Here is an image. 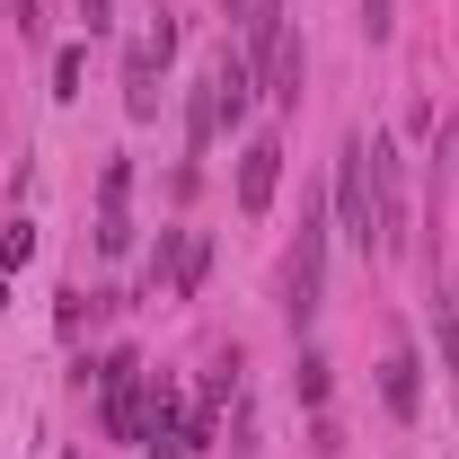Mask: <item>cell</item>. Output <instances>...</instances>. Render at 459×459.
Instances as JSON below:
<instances>
[{
	"mask_svg": "<svg viewBox=\"0 0 459 459\" xmlns=\"http://www.w3.org/2000/svg\"><path fill=\"white\" fill-rule=\"evenodd\" d=\"M318 300H327V204L300 195V238H291V256H283V318H291V336H309Z\"/></svg>",
	"mask_w": 459,
	"mask_h": 459,
	"instance_id": "6da1fadb",
	"label": "cell"
},
{
	"mask_svg": "<svg viewBox=\"0 0 459 459\" xmlns=\"http://www.w3.org/2000/svg\"><path fill=\"white\" fill-rule=\"evenodd\" d=\"M336 221L362 256H380V195H371V133H353L336 160Z\"/></svg>",
	"mask_w": 459,
	"mask_h": 459,
	"instance_id": "7a4b0ae2",
	"label": "cell"
},
{
	"mask_svg": "<svg viewBox=\"0 0 459 459\" xmlns=\"http://www.w3.org/2000/svg\"><path fill=\"white\" fill-rule=\"evenodd\" d=\"M142 398H151L142 353H107L98 362V424H107V442H142Z\"/></svg>",
	"mask_w": 459,
	"mask_h": 459,
	"instance_id": "3957f363",
	"label": "cell"
},
{
	"mask_svg": "<svg viewBox=\"0 0 459 459\" xmlns=\"http://www.w3.org/2000/svg\"><path fill=\"white\" fill-rule=\"evenodd\" d=\"M169 54H177V27H169V18H160L151 36H133V54H124V115H133V124L160 115V71H169Z\"/></svg>",
	"mask_w": 459,
	"mask_h": 459,
	"instance_id": "277c9868",
	"label": "cell"
},
{
	"mask_svg": "<svg viewBox=\"0 0 459 459\" xmlns=\"http://www.w3.org/2000/svg\"><path fill=\"white\" fill-rule=\"evenodd\" d=\"M204 265H212V238H204V230H160V247H151V291L169 283L177 300H195V291H204Z\"/></svg>",
	"mask_w": 459,
	"mask_h": 459,
	"instance_id": "5b68a950",
	"label": "cell"
},
{
	"mask_svg": "<svg viewBox=\"0 0 459 459\" xmlns=\"http://www.w3.org/2000/svg\"><path fill=\"white\" fill-rule=\"evenodd\" d=\"M371 195H380V256H406V186H398V142L371 133Z\"/></svg>",
	"mask_w": 459,
	"mask_h": 459,
	"instance_id": "8992f818",
	"label": "cell"
},
{
	"mask_svg": "<svg viewBox=\"0 0 459 459\" xmlns=\"http://www.w3.org/2000/svg\"><path fill=\"white\" fill-rule=\"evenodd\" d=\"M274 186H283V142H274V133H256V142L238 151V212H247V221H265Z\"/></svg>",
	"mask_w": 459,
	"mask_h": 459,
	"instance_id": "52a82bcc",
	"label": "cell"
},
{
	"mask_svg": "<svg viewBox=\"0 0 459 459\" xmlns=\"http://www.w3.org/2000/svg\"><path fill=\"white\" fill-rule=\"evenodd\" d=\"M300 71H309V62H300V36H274V45H265V54H256V80H265V89H256V98H265V107H300Z\"/></svg>",
	"mask_w": 459,
	"mask_h": 459,
	"instance_id": "ba28073f",
	"label": "cell"
},
{
	"mask_svg": "<svg viewBox=\"0 0 459 459\" xmlns=\"http://www.w3.org/2000/svg\"><path fill=\"white\" fill-rule=\"evenodd\" d=\"M380 406H389L398 424H415V406H424V362H415V353H389V362H380Z\"/></svg>",
	"mask_w": 459,
	"mask_h": 459,
	"instance_id": "9c48e42d",
	"label": "cell"
},
{
	"mask_svg": "<svg viewBox=\"0 0 459 459\" xmlns=\"http://www.w3.org/2000/svg\"><path fill=\"white\" fill-rule=\"evenodd\" d=\"M212 142H221V80L204 71V80H195V98H186V160H204Z\"/></svg>",
	"mask_w": 459,
	"mask_h": 459,
	"instance_id": "30bf717a",
	"label": "cell"
},
{
	"mask_svg": "<svg viewBox=\"0 0 459 459\" xmlns=\"http://www.w3.org/2000/svg\"><path fill=\"white\" fill-rule=\"evenodd\" d=\"M230 18H238V36H247V62L283 36V0H230Z\"/></svg>",
	"mask_w": 459,
	"mask_h": 459,
	"instance_id": "8fae6325",
	"label": "cell"
},
{
	"mask_svg": "<svg viewBox=\"0 0 459 459\" xmlns=\"http://www.w3.org/2000/svg\"><path fill=\"white\" fill-rule=\"evenodd\" d=\"M80 80H89V45H62L54 54V98H80Z\"/></svg>",
	"mask_w": 459,
	"mask_h": 459,
	"instance_id": "7c38bea8",
	"label": "cell"
},
{
	"mask_svg": "<svg viewBox=\"0 0 459 459\" xmlns=\"http://www.w3.org/2000/svg\"><path fill=\"white\" fill-rule=\"evenodd\" d=\"M291 389H300V406H327V353H300Z\"/></svg>",
	"mask_w": 459,
	"mask_h": 459,
	"instance_id": "4fadbf2b",
	"label": "cell"
},
{
	"mask_svg": "<svg viewBox=\"0 0 459 459\" xmlns=\"http://www.w3.org/2000/svg\"><path fill=\"white\" fill-rule=\"evenodd\" d=\"M27 256H36V221H9V230H0V265H9V274H18V265H27Z\"/></svg>",
	"mask_w": 459,
	"mask_h": 459,
	"instance_id": "5bb4252c",
	"label": "cell"
},
{
	"mask_svg": "<svg viewBox=\"0 0 459 459\" xmlns=\"http://www.w3.org/2000/svg\"><path fill=\"white\" fill-rule=\"evenodd\" d=\"M133 247V212H98V256H124Z\"/></svg>",
	"mask_w": 459,
	"mask_h": 459,
	"instance_id": "9a60e30c",
	"label": "cell"
},
{
	"mask_svg": "<svg viewBox=\"0 0 459 459\" xmlns=\"http://www.w3.org/2000/svg\"><path fill=\"white\" fill-rule=\"evenodd\" d=\"M433 327H442V371H451V380H459V309H451V300L433 309Z\"/></svg>",
	"mask_w": 459,
	"mask_h": 459,
	"instance_id": "2e32d148",
	"label": "cell"
},
{
	"mask_svg": "<svg viewBox=\"0 0 459 459\" xmlns=\"http://www.w3.org/2000/svg\"><path fill=\"white\" fill-rule=\"evenodd\" d=\"M362 27H371V45H380V36L398 27V0H362Z\"/></svg>",
	"mask_w": 459,
	"mask_h": 459,
	"instance_id": "e0dca14e",
	"label": "cell"
},
{
	"mask_svg": "<svg viewBox=\"0 0 459 459\" xmlns=\"http://www.w3.org/2000/svg\"><path fill=\"white\" fill-rule=\"evenodd\" d=\"M80 27L98 36V27H107V0H80Z\"/></svg>",
	"mask_w": 459,
	"mask_h": 459,
	"instance_id": "ac0fdd59",
	"label": "cell"
},
{
	"mask_svg": "<svg viewBox=\"0 0 459 459\" xmlns=\"http://www.w3.org/2000/svg\"><path fill=\"white\" fill-rule=\"evenodd\" d=\"M0 18H18V0H0Z\"/></svg>",
	"mask_w": 459,
	"mask_h": 459,
	"instance_id": "d6986e66",
	"label": "cell"
},
{
	"mask_svg": "<svg viewBox=\"0 0 459 459\" xmlns=\"http://www.w3.org/2000/svg\"><path fill=\"white\" fill-rule=\"evenodd\" d=\"M0 309H9V283H0Z\"/></svg>",
	"mask_w": 459,
	"mask_h": 459,
	"instance_id": "ffe728a7",
	"label": "cell"
}]
</instances>
